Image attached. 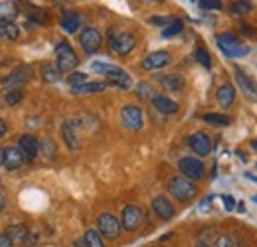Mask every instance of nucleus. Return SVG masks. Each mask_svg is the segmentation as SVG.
Masks as SVG:
<instances>
[{
  "label": "nucleus",
  "mask_w": 257,
  "mask_h": 247,
  "mask_svg": "<svg viewBox=\"0 0 257 247\" xmlns=\"http://www.w3.org/2000/svg\"><path fill=\"white\" fill-rule=\"evenodd\" d=\"M91 69L97 71V73H101V75H105V77L109 79V83H113V85H117V87H121V89H131V85H133L128 73L123 67H119V65L93 62L91 63Z\"/></svg>",
  "instance_id": "1"
},
{
  "label": "nucleus",
  "mask_w": 257,
  "mask_h": 247,
  "mask_svg": "<svg viewBox=\"0 0 257 247\" xmlns=\"http://www.w3.org/2000/svg\"><path fill=\"white\" fill-rule=\"evenodd\" d=\"M20 36V28L14 22H0V40L2 42H14Z\"/></svg>",
  "instance_id": "23"
},
{
  "label": "nucleus",
  "mask_w": 257,
  "mask_h": 247,
  "mask_svg": "<svg viewBox=\"0 0 257 247\" xmlns=\"http://www.w3.org/2000/svg\"><path fill=\"white\" fill-rule=\"evenodd\" d=\"M231 10L237 12V14H247L251 10V2H247V0H235L231 4Z\"/></svg>",
  "instance_id": "35"
},
{
  "label": "nucleus",
  "mask_w": 257,
  "mask_h": 247,
  "mask_svg": "<svg viewBox=\"0 0 257 247\" xmlns=\"http://www.w3.org/2000/svg\"><path fill=\"white\" fill-rule=\"evenodd\" d=\"M105 89H107V83L93 81V83H83V85H79V87H75L71 91L77 93V95H91V93H103Z\"/></svg>",
  "instance_id": "24"
},
{
  "label": "nucleus",
  "mask_w": 257,
  "mask_h": 247,
  "mask_svg": "<svg viewBox=\"0 0 257 247\" xmlns=\"http://www.w3.org/2000/svg\"><path fill=\"white\" fill-rule=\"evenodd\" d=\"M235 81H237V87L243 91L247 99L257 101V83L249 75H245V71L241 67H235Z\"/></svg>",
  "instance_id": "13"
},
{
  "label": "nucleus",
  "mask_w": 257,
  "mask_h": 247,
  "mask_svg": "<svg viewBox=\"0 0 257 247\" xmlns=\"http://www.w3.org/2000/svg\"><path fill=\"white\" fill-rule=\"evenodd\" d=\"M149 22L155 24V26H170L172 22H176V18H172V16H153V18H149Z\"/></svg>",
  "instance_id": "36"
},
{
  "label": "nucleus",
  "mask_w": 257,
  "mask_h": 247,
  "mask_svg": "<svg viewBox=\"0 0 257 247\" xmlns=\"http://www.w3.org/2000/svg\"><path fill=\"white\" fill-rule=\"evenodd\" d=\"M6 131H8V127H6V123H4L2 119H0V139H2L4 135H6Z\"/></svg>",
  "instance_id": "43"
},
{
  "label": "nucleus",
  "mask_w": 257,
  "mask_h": 247,
  "mask_svg": "<svg viewBox=\"0 0 257 247\" xmlns=\"http://www.w3.org/2000/svg\"><path fill=\"white\" fill-rule=\"evenodd\" d=\"M4 105H8V107H14V105H18L20 101H22V91L18 89V87H12V89H6L4 93Z\"/></svg>",
  "instance_id": "29"
},
{
  "label": "nucleus",
  "mask_w": 257,
  "mask_h": 247,
  "mask_svg": "<svg viewBox=\"0 0 257 247\" xmlns=\"http://www.w3.org/2000/svg\"><path fill=\"white\" fill-rule=\"evenodd\" d=\"M30 77H32V69H30L28 65H18L14 71H10V73L2 79V85L8 87V89H12V87H18V85L26 83Z\"/></svg>",
  "instance_id": "10"
},
{
  "label": "nucleus",
  "mask_w": 257,
  "mask_h": 247,
  "mask_svg": "<svg viewBox=\"0 0 257 247\" xmlns=\"http://www.w3.org/2000/svg\"><path fill=\"white\" fill-rule=\"evenodd\" d=\"M40 153L46 156V158H54L56 156V145L50 141V139H44L40 143Z\"/></svg>",
  "instance_id": "33"
},
{
  "label": "nucleus",
  "mask_w": 257,
  "mask_h": 247,
  "mask_svg": "<svg viewBox=\"0 0 257 247\" xmlns=\"http://www.w3.org/2000/svg\"><path fill=\"white\" fill-rule=\"evenodd\" d=\"M101 34L95 30V28H85V30L81 32V36H79V46L83 48V52L85 54H95L97 50H99V46H101Z\"/></svg>",
  "instance_id": "12"
},
{
  "label": "nucleus",
  "mask_w": 257,
  "mask_h": 247,
  "mask_svg": "<svg viewBox=\"0 0 257 247\" xmlns=\"http://www.w3.org/2000/svg\"><path fill=\"white\" fill-rule=\"evenodd\" d=\"M18 151H20V155H22L24 160L32 162L34 158L40 155V143L32 135H22L20 141H18Z\"/></svg>",
  "instance_id": "11"
},
{
  "label": "nucleus",
  "mask_w": 257,
  "mask_h": 247,
  "mask_svg": "<svg viewBox=\"0 0 257 247\" xmlns=\"http://www.w3.org/2000/svg\"><path fill=\"white\" fill-rule=\"evenodd\" d=\"M253 149H257V141H255V143H253Z\"/></svg>",
  "instance_id": "47"
},
{
  "label": "nucleus",
  "mask_w": 257,
  "mask_h": 247,
  "mask_svg": "<svg viewBox=\"0 0 257 247\" xmlns=\"http://www.w3.org/2000/svg\"><path fill=\"white\" fill-rule=\"evenodd\" d=\"M12 239L6 235V233H0V247H12Z\"/></svg>",
  "instance_id": "41"
},
{
  "label": "nucleus",
  "mask_w": 257,
  "mask_h": 247,
  "mask_svg": "<svg viewBox=\"0 0 257 247\" xmlns=\"http://www.w3.org/2000/svg\"><path fill=\"white\" fill-rule=\"evenodd\" d=\"M40 241V231H28V237H26V245L28 247H34L36 243Z\"/></svg>",
  "instance_id": "39"
},
{
  "label": "nucleus",
  "mask_w": 257,
  "mask_h": 247,
  "mask_svg": "<svg viewBox=\"0 0 257 247\" xmlns=\"http://www.w3.org/2000/svg\"><path fill=\"white\" fill-rule=\"evenodd\" d=\"M121 123L128 131H139L143 127V111L137 105H125L121 109Z\"/></svg>",
  "instance_id": "9"
},
{
  "label": "nucleus",
  "mask_w": 257,
  "mask_h": 247,
  "mask_svg": "<svg viewBox=\"0 0 257 247\" xmlns=\"http://www.w3.org/2000/svg\"><path fill=\"white\" fill-rule=\"evenodd\" d=\"M216 42H218V48L224 52L227 58H239V56H245V54H247V48H243V46L239 44V40H237L235 36L227 34V32L218 34Z\"/></svg>",
  "instance_id": "5"
},
{
  "label": "nucleus",
  "mask_w": 257,
  "mask_h": 247,
  "mask_svg": "<svg viewBox=\"0 0 257 247\" xmlns=\"http://www.w3.org/2000/svg\"><path fill=\"white\" fill-rule=\"evenodd\" d=\"M4 206H6V200H4V196H2V194H0V212H2V210H4Z\"/></svg>",
  "instance_id": "44"
},
{
  "label": "nucleus",
  "mask_w": 257,
  "mask_h": 247,
  "mask_svg": "<svg viewBox=\"0 0 257 247\" xmlns=\"http://www.w3.org/2000/svg\"><path fill=\"white\" fill-rule=\"evenodd\" d=\"M18 16V6L12 0H2L0 2V22H12Z\"/></svg>",
  "instance_id": "22"
},
{
  "label": "nucleus",
  "mask_w": 257,
  "mask_h": 247,
  "mask_svg": "<svg viewBox=\"0 0 257 247\" xmlns=\"http://www.w3.org/2000/svg\"><path fill=\"white\" fill-rule=\"evenodd\" d=\"M204 123L212 125V127H227L229 125V117L218 115V113H206L204 115Z\"/></svg>",
  "instance_id": "30"
},
{
  "label": "nucleus",
  "mask_w": 257,
  "mask_h": 247,
  "mask_svg": "<svg viewBox=\"0 0 257 247\" xmlns=\"http://www.w3.org/2000/svg\"><path fill=\"white\" fill-rule=\"evenodd\" d=\"M83 243H85V247H105L103 245V239H101V233L97 229H87L85 231Z\"/></svg>",
  "instance_id": "28"
},
{
  "label": "nucleus",
  "mask_w": 257,
  "mask_h": 247,
  "mask_svg": "<svg viewBox=\"0 0 257 247\" xmlns=\"http://www.w3.org/2000/svg\"><path fill=\"white\" fill-rule=\"evenodd\" d=\"M22 162H24V158H22L18 149L8 147V149L2 151V164H4L8 170H18V168L22 166Z\"/></svg>",
  "instance_id": "17"
},
{
  "label": "nucleus",
  "mask_w": 257,
  "mask_h": 247,
  "mask_svg": "<svg viewBox=\"0 0 257 247\" xmlns=\"http://www.w3.org/2000/svg\"><path fill=\"white\" fill-rule=\"evenodd\" d=\"M233 243H231V239L227 237V235H220L218 239H216V243H214V247H231Z\"/></svg>",
  "instance_id": "40"
},
{
  "label": "nucleus",
  "mask_w": 257,
  "mask_h": 247,
  "mask_svg": "<svg viewBox=\"0 0 257 247\" xmlns=\"http://www.w3.org/2000/svg\"><path fill=\"white\" fill-rule=\"evenodd\" d=\"M107 40H109L111 50H113L115 54H119V56H127V54H131V52L135 50V44H137V40H135L133 34L121 32V30H109Z\"/></svg>",
  "instance_id": "2"
},
{
  "label": "nucleus",
  "mask_w": 257,
  "mask_h": 247,
  "mask_svg": "<svg viewBox=\"0 0 257 247\" xmlns=\"http://www.w3.org/2000/svg\"><path fill=\"white\" fill-rule=\"evenodd\" d=\"M67 83H69V87H71V89H75V87H79V85L87 83V73H81V71L69 73V77H67Z\"/></svg>",
  "instance_id": "32"
},
{
  "label": "nucleus",
  "mask_w": 257,
  "mask_h": 247,
  "mask_svg": "<svg viewBox=\"0 0 257 247\" xmlns=\"http://www.w3.org/2000/svg\"><path fill=\"white\" fill-rule=\"evenodd\" d=\"M153 105H155L157 111H161L164 115H172V113L178 111V103L172 101V99L166 97V95H155V97H153Z\"/></svg>",
  "instance_id": "19"
},
{
  "label": "nucleus",
  "mask_w": 257,
  "mask_h": 247,
  "mask_svg": "<svg viewBox=\"0 0 257 247\" xmlns=\"http://www.w3.org/2000/svg\"><path fill=\"white\" fill-rule=\"evenodd\" d=\"M42 77H44V81H48V83H58V79H60V69H58V65H56V63H44V65H42Z\"/></svg>",
  "instance_id": "27"
},
{
  "label": "nucleus",
  "mask_w": 257,
  "mask_h": 247,
  "mask_svg": "<svg viewBox=\"0 0 257 247\" xmlns=\"http://www.w3.org/2000/svg\"><path fill=\"white\" fill-rule=\"evenodd\" d=\"M77 127H79V123L75 119L65 121L64 127H62V135H64L65 145L71 151H79V147H81V141H79V135H77Z\"/></svg>",
  "instance_id": "14"
},
{
  "label": "nucleus",
  "mask_w": 257,
  "mask_h": 247,
  "mask_svg": "<svg viewBox=\"0 0 257 247\" xmlns=\"http://www.w3.org/2000/svg\"><path fill=\"white\" fill-rule=\"evenodd\" d=\"M153 210H155V214L162 219H172L174 217V206L164 198V196H159V198H155L153 200Z\"/></svg>",
  "instance_id": "18"
},
{
  "label": "nucleus",
  "mask_w": 257,
  "mask_h": 247,
  "mask_svg": "<svg viewBox=\"0 0 257 247\" xmlns=\"http://www.w3.org/2000/svg\"><path fill=\"white\" fill-rule=\"evenodd\" d=\"M178 168H180L182 176L188 178V180H198V178H202L204 172H206L204 164H202L198 158H194V156H184V158H180Z\"/></svg>",
  "instance_id": "8"
},
{
  "label": "nucleus",
  "mask_w": 257,
  "mask_h": 247,
  "mask_svg": "<svg viewBox=\"0 0 257 247\" xmlns=\"http://www.w3.org/2000/svg\"><path fill=\"white\" fill-rule=\"evenodd\" d=\"M172 62V58H170V54L168 52H153V54H149L145 60H143V67L145 69H149V71H155V69H162V67H166L168 63Z\"/></svg>",
  "instance_id": "16"
},
{
  "label": "nucleus",
  "mask_w": 257,
  "mask_h": 247,
  "mask_svg": "<svg viewBox=\"0 0 257 247\" xmlns=\"http://www.w3.org/2000/svg\"><path fill=\"white\" fill-rule=\"evenodd\" d=\"M168 192H170L176 200L188 202V200H192L194 196L198 194V188H196V184H194L192 180H188V178H184V176H174V178H170V182H168Z\"/></svg>",
  "instance_id": "3"
},
{
  "label": "nucleus",
  "mask_w": 257,
  "mask_h": 247,
  "mask_svg": "<svg viewBox=\"0 0 257 247\" xmlns=\"http://www.w3.org/2000/svg\"><path fill=\"white\" fill-rule=\"evenodd\" d=\"M143 221H145V214H143V210H141L139 206L128 204V206L123 208V212H121V225H123L127 231L139 229V227L143 225Z\"/></svg>",
  "instance_id": "7"
},
{
  "label": "nucleus",
  "mask_w": 257,
  "mask_h": 247,
  "mask_svg": "<svg viewBox=\"0 0 257 247\" xmlns=\"http://www.w3.org/2000/svg\"><path fill=\"white\" fill-rule=\"evenodd\" d=\"M182 30H184V24H182L180 20H176V22H172L168 28H164V30H162V36H164V38H172V36L180 34Z\"/></svg>",
  "instance_id": "34"
},
{
  "label": "nucleus",
  "mask_w": 257,
  "mask_h": 247,
  "mask_svg": "<svg viewBox=\"0 0 257 247\" xmlns=\"http://www.w3.org/2000/svg\"><path fill=\"white\" fill-rule=\"evenodd\" d=\"M0 166H2V151H0Z\"/></svg>",
  "instance_id": "46"
},
{
  "label": "nucleus",
  "mask_w": 257,
  "mask_h": 247,
  "mask_svg": "<svg viewBox=\"0 0 257 247\" xmlns=\"http://www.w3.org/2000/svg\"><path fill=\"white\" fill-rule=\"evenodd\" d=\"M216 99H218V103L227 109V107H231V103H233V99H235V87L231 85V83H224L218 93H216Z\"/></svg>",
  "instance_id": "21"
},
{
  "label": "nucleus",
  "mask_w": 257,
  "mask_h": 247,
  "mask_svg": "<svg viewBox=\"0 0 257 247\" xmlns=\"http://www.w3.org/2000/svg\"><path fill=\"white\" fill-rule=\"evenodd\" d=\"M161 85L166 91H182L184 89V77L178 73H168L161 77Z\"/></svg>",
  "instance_id": "20"
},
{
  "label": "nucleus",
  "mask_w": 257,
  "mask_h": 247,
  "mask_svg": "<svg viewBox=\"0 0 257 247\" xmlns=\"http://www.w3.org/2000/svg\"><path fill=\"white\" fill-rule=\"evenodd\" d=\"M6 235L12 239V243H24L28 237V229L24 225H10L6 229Z\"/></svg>",
  "instance_id": "25"
},
{
  "label": "nucleus",
  "mask_w": 257,
  "mask_h": 247,
  "mask_svg": "<svg viewBox=\"0 0 257 247\" xmlns=\"http://www.w3.org/2000/svg\"><path fill=\"white\" fill-rule=\"evenodd\" d=\"M135 93H137L141 99H153V97H155V89H153V85H151V83H147V81H141V83L137 85Z\"/></svg>",
  "instance_id": "31"
},
{
  "label": "nucleus",
  "mask_w": 257,
  "mask_h": 247,
  "mask_svg": "<svg viewBox=\"0 0 257 247\" xmlns=\"http://www.w3.org/2000/svg\"><path fill=\"white\" fill-rule=\"evenodd\" d=\"M97 231L107 239H117L121 233V221L113 214H101L97 217Z\"/></svg>",
  "instance_id": "6"
},
{
  "label": "nucleus",
  "mask_w": 257,
  "mask_h": 247,
  "mask_svg": "<svg viewBox=\"0 0 257 247\" xmlns=\"http://www.w3.org/2000/svg\"><path fill=\"white\" fill-rule=\"evenodd\" d=\"M200 8L202 10H222V2L220 0H200Z\"/></svg>",
  "instance_id": "38"
},
{
  "label": "nucleus",
  "mask_w": 257,
  "mask_h": 247,
  "mask_svg": "<svg viewBox=\"0 0 257 247\" xmlns=\"http://www.w3.org/2000/svg\"><path fill=\"white\" fill-rule=\"evenodd\" d=\"M196 247H208V245H206L204 241H200V243H198V245H196Z\"/></svg>",
  "instance_id": "45"
},
{
  "label": "nucleus",
  "mask_w": 257,
  "mask_h": 247,
  "mask_svg": "<svg viewBox=\"0 0 257 247\" xmlns=\"http://www.w3.org/2000/svg\"><path fill=\"white\" fill-rule=\"evenodd\" d=\"M188 145L198 156H208L212 151V141L206 133H194L192 137L188 139Z\"/></svg>",
  "instance_id": "15"
},
{
  "label": "nucleus",
  "mask_w": 257,
  "mask_h": 247,
  "mask_svg": "<svg viewBox=\"0 0 257 247\" xmlns=\"http://www.w3.org/2000/svg\"><path fill=\"white\" fill-rule=\"evenodd\" d=\"M81 24V18L79 14H73V12H67L64 18H62V28H64L67 34H75L77 28Z\"/></svg>",
  "instance_id": "26"
},
{
  "label": "nucleus",
  "mask_w": 257,
  "mask_h": 247,
  "mask_svg": "<svg viewBox=\"0 0 257 247\" xmlns=\"http://www.w3.org/2000/svg\"><path fill=\"white\" fill-rule=\"evenodd\" d=\"M222 200H224L225 210H233V206H235V202H233V198H231V196H224Z\"/></svg>",
  "instance_id": "42"
},
{
  "label": "nucleus",
  "mask_w": 257,
  "mask_h": 247,
  "mask_svg": "<svg viewBox=\"0 0 257 247\" xmlns=\"http://www.w3.org/2000/svg\"><path fill=\"white\" fill-rule=\"evenodd\" d=\"M77 54H75V50L67 44V42H60L58 46H56V63H58V69L60 71H71L75 65H77Z\"/></svg>",
  "instance_id": "4"
},
{
  "label": "nucleus",
  "mask_w": 257,
  "mask_h": 247,
  "mask_svg": "<svg viewBox=\"0 0 257 247\" xmlns=\"http://www.w3.org/2000/svg\"><path fill=\"white\" fill-rule=\"evenodd\" d=\"M196 62L202 63L204 67H210V65H212V62H210V54H208L204 48H198V50H196Z\"/></svg>",
  "instance_id": "37"
}]
</instances>
